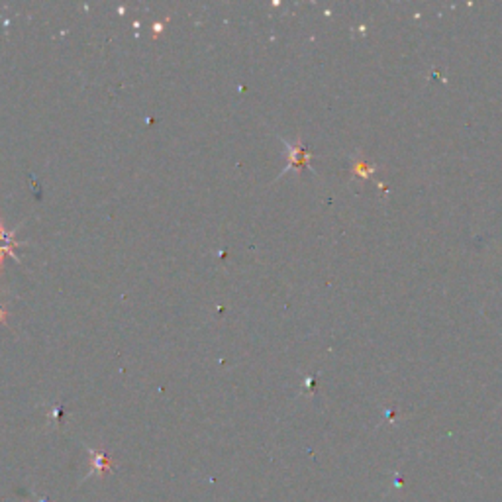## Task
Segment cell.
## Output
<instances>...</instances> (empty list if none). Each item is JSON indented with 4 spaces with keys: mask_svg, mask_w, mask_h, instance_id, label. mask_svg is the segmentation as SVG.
<instances>
[{
    "mask_svg": "<svg viewBox=\"0 0 502 502\" xmlns=\"http://www.w3.org/2000/svg\"><path fill=\"white\" fill-rule=\"evenodd\" d=\"M284 146L289 149V163H287V167H284V171L282 173H289L293 167H300V169H310L312 171V167H310V160H312V155L308 153V149L305 144H300V142H284Z\"/></svg>",
    "mask_w": 502,
    "mask_h": 502,
    "instance_id": "cell-1",
    "label": "cell"
},
{
    "mask_svg": "<svg viewBox=\"0 0 502 502\" xmlns=\"http://www.w3.org/2000/svg\"><path fill=\"white\" fill-rule=\"evenodd\" d=\"M90 455H93V473H95V471L100 473V471H108V469H114V465H112V459L106 454H100V452H90Z\"/></svg>",
    "mask_w": 502,
    "mask_h": 502,
    "instance_id": "cell-2",
    "label": "cell"
},
{
    "mask_svg": "<svg viewBox=\"0 0 502 502\" xmlns=\"http://www.w3.org/2000/svg\"><path fill=\"white\" fill-rule=\"evenodd\" d=\"M354 173L361 175V177H369V175L373 173V167H369L365 163H361V165H356V167H354Z\"/></svg>",
    "mask_w": 502,
    "mask_h": 502,
    "instance_id": "cell-3",
    "label": "cell"
},
{
    "mask_svg": "<svg viewBox=\"0 0 502 502\" xmlns=\"http://www.w3.org/2000/svg\"><path fill=\"white\" fill-rule=\"evenodd\" d=\"M6 320V312H4V308L0 307V322H4Z\"/></svg>",
    "mask_w": 502,
    "mask_h": 502,
    "instance_id": "cell-4",
    "label": "cell"
}]
</instances>
